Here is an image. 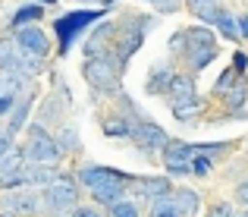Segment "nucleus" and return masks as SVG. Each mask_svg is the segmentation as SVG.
Segmentation results:
<instances>
[{"instance_id":"obj_1","label":"nucleus","mask_w":248,"mask_h":217,"mask_svg":"<svg viewBox=\"0 0 248 217\" xmlns=\"http://www.w3.org/2000/svg\"><path fill=\"white\" fill-rule=\"evenodd\" d=\"M120 69L123 67H116L113 54H104V57H88L85 67H82V76L94 91L113 95V91H120Z\"/></svg>"},{"instance_id":"obj_2","label":"nucleus","mask_w":248,"mask_h":217,"mask_svg":"<svg viewBox=\"0 0 248 217\" xmlns=\"http://www.w3.org/2000/svg\"><path fill=\"white\" fill-rule=\"evenodd\" d=\"M101 16H107V6H104V10H73V13H66V16L57 19L54 32H57V38H60V54H69L73 41L88 29V25H94Z\"/></svg>"},{"instance_id":"obj_3","label":"nucleus","mask_w":248,"mask_h":217,"mask_svg":"<svg viewBox=\"0 0 248 217\" xmlns=\"http://www.w3.org/2000/svg\"><path fill=\"white\" fill-rule=\"evenodd\" d=\"M63 157V148L57 145V139L50 133H44V126H31L29 129V145H25V161L31 164H57Z\"/></svg>"},{"instance_id":"obj_4","label":"nucleus","mask_w":248,"mask_h":217,"mask_svg":"<svg viewBox=\"0 0 248 217\" xmlns=\"http://www.w3.org/2000/svg\"><path fill=\"white\" fill-rule=\"evenodd\" d=\"M151 25H154V19H145V16H132L129 19V29H123L120 38H116V60H120V67L141 48V44H145V35H148Z\"/></svg>"},{"instance_id":"obj_5","label":"nucleus","mask_w":248,"mask_h":217,"mask_svg":"<svg viewBox=\"0 0 248 217\" xmlns=\"http://www.w3.org/2000/svg\"><path fill=\"white\" fill-rule=\"evenodd\" d=\"M44 201H47L50 211H57V214L76 208V205H79V186H76V180H69V176H57V180L44 189Z\"/></svg>"},{"instance_id":"obj_6","label":"nucleus","mask_w":248,"mask_h":217,"mask_svg":"<svg viewBox=\"0 0 248 217\" xmlns=\"http://www.w3.org/2000/svg\"><path fill=\"white\" fill-rule=\"evenodd\" d=\"M129 139L139 145L141 151H164V145L170 142V135L157 126V123H151V120H135Z\"/></svg>"},{"instance_id":"obj_7","label":"nucleus","mask_w":248,"mask_h":217,"mask_svg":"<svg viewBox=\"0 0 248 217\" xmlns=\"http://www.w3.org/2000/svg\"><path fill=\"white\" fill-rule=\"evenodd\" d=\"M129 192H132L135 199L154 201V199H160V195H170V192H173V186H170L167 176H139V180L129 183Z\"/></svg>"},{"instance_id":"obj_8","label":"nucleus","mask_w":248,"mask_h":217,"mask_svg":"<svg viewBox=\"0 0 248 217\" xmlns=\"http://www.w3.org/2000/svg\"><path fill=\"white\" fill-rule=\"evenodd\" d=\"M16 44L29 54H38V57H47L50 54V41L38 25H19L16 29Z\"/></svg>"},{"instance_id":"obj_9","label":"nucleus","mask_w":248,"mask_h":217,"mask_svg":"<svg viewBox=\"0 0 248 217\" xmlns=\"http://www.w3.org/2000/svg\"><path fill=\"white\" fill-rule=\"evenodd\" d=\"M107 180H132L129 173L123 170H113V167H101V164H85L79 170V183L82 186H97V183H107Z\"/></svg>"},{"instance_id":"obj_10","label":"nucleus","mask_w":248,"mask_h":217,"mask_svg":"<svg viewBox=\"0 0 248 217\" xmlns=\"http://www.w3.org/2000/svg\"><path fill=\"white\" fill-rule=\"evenodd\" d=\"M173 76L176 72H173L170 63H157V67L151 69V76H148V82H145V95H167Z\"/></svg>"},{"instance_id":"obj_11","label":"nucleus","mask_w":248,"mask_h":217,"mask_svg":"<svg viewBox=\"0 0 248 217\" xmlns=\"http://www.w3.org/2000/svg\"><path fill=\"white\" fill-rule=\"evenodd\" d=\"M113 25L110 22H101L94 32H91V38H88V44H85V54L88 57H104V54H110L107 50V44H110V38H113Z\"/></svg>"},{"instance_id":"obj_12","label":"nucleus","mask_w":248,"mask_h":217,"mask_svg":"<svg viewBox=\"0 0 248 217\" xmlns=\"http://www.w3.org/2000/svg\"><path fill=\"white\" fill-rule=\"evenodd\" d=\"M195 157V145L182 142V139H170L164 145V164H192Z\"/></svg>"},{"instance_id":"obj_13","label":"nucleus","mask_w":248,"mask_h":217,"mask_svg":"<svg viewBox=\"0 0 248 217\" xmlns=\"http://www.w3.org/2000/svg\"><path fill=\"white\" fill-rule=\"evenodd\" d=\"M38 205H41V199L35 192H10L6 195V211H13V214H35Z\"/></svg>"},{"instance_id":"obj_14","label":"nucleus","mask_w":248,"mask_h":217,"mask_svg":"<svg viewBox=\"0 0 248 217\" xmlns=\"http://www.w3.org/2000/svg\"><path fill=\"white\" fill-rule=\"evenodd\" d=\"M188 10H192L201 22H220V16L226 13L220 0H188Z\"/></svg>"},{"instance_id":"obj_15","label":"nucleus","mask_w":248,"mask_h":217,"mask_svg":"<svg viewBox=\"0 0 248 217\" xmlns=\"http://www.w3.org/2000/svg\"><path fill=\"white\" fill-rule=\"evenodd\" d=\"M192 95H198L195 76H192V72H176V76H173V82H170L167 98H170V101H176V98H192Z\"/></svg>"},{"instance_id":"obj_16","label":"nucleus","mask_w":248,"mask_h":217,"mask_svg":"<svg viewBox=\"0 0 248 217\" xmlns=\"http://www.w3.org/2000/svg\"><path fill=\"white\" fill-rule=\"evenodd\" d=\"M139 120H141V117H139ZM132 126H135V120H129V117H123V114L107 117V120L101 123L104 135H110V139H129V135H132Z\"/></svg>"},{"instance_id":"obj_17","label":"nucleus","mask_w":248,"mask_h":217,"mask_svg":"<svg viewBox=\"0 0 248 217\" xmlns=\"http://www.w3.org/2000/svg\"><path fill=\"white\" fill-rule=\"evenodd\" d=\"M173 205H176V211H179V217L182 214H195L201 208V195L195 192V189H173Z\"/></svg>"},{"instance_id":"obj_18","label":"nucleus","mask_w":248,"mask_h":217,"mask_svg":"<svg viewBox=\"0 0 248 217\" xmlns=\"http://www.w3.org/2000/svg\"><path fill=\"white\" fill-rule=\"evenodd\" d=\"M173 104V117L176 120H182V123H188V120H195V114L201 110V98L198 95H192V98H176V101H170Z\"/></svg>"},{"instance_id":"obj_19","label":"nucleus","mask_w":248,"mask_h":217,"mask_svg":"<svg viewBox=\"0 0 248 217\" xmlns=\"http://www.w3.org/2000/svg\"><path fill=\"white\" fill-rule=\"evenodd\" d=\"M19 54H22V48H19L16 41H10V38H0V69L16 72V67H19Z\"/></svg>"},{"instance_id":"obj_20","label":"nucleus","mask_w":248,"mask_h":217,"mask_svg":"<svg viewBox=\"0 0 248 217\" xmlns=\"http://www.w3.org/2000/svg\"><path fill=\"white\" fill-rule=\"evenodd\" d=\"M214 57H217V48H192L186 54V60H188V69L192 72H201L204 67L214 63Z\"/></svg>"},{"instance_id":"obj_21","label":"nucleus","mask_w":248,"mask_h":217,"mask_svg":"<svg viewBox=\"0 0 248 217\" xmlns=\"http://www.w3.org/2000/svg\"><path fill=\"white\" fill-rule=\"evenodd\" d=\"M29 110H31V95H25L22 101L13 104V110H10V129H13V133H19V129L25 126V120H29Z\"/></svg>"},{"instance_id":"obj_22","label":"nucleus","mask_w":248,"mask_h":217,"mask_svg":"<svg viewBox=\"0 0 248 217\" xmlns=\"http://www.w3.org/2000/svg\"><path fill=\"white\" fill-rule=\"evenodd\" d=\"M41 16H44V6L35 0V3L19 6V10H16V16H13V25H16V29H19V25H31V22H38Z\"/></svg>"},{"instance_id":"obj_23","label":"nucleus","mask_w":248,"mask_h":217,"mask_svg":"<svg viewBox=\"0 0 248 217\" xmlns=\"http://www.w3.org/2000/svg\"><path fill=\"white\" fill-rule=\"evenodd\" d=\"M186 35H188V50L192 48H214V32L207 25H192V29H186Z\"/></svg>"},{"instance_id":"obj_24","label":"nucleus","mask_w":248,"mask_h":217,"mask_svg":"<svg viewBox=\"0 0 248 217\" xmlns=\"http://www.w3.org/2000/svg\"><path fill=\"white\" fill-rule=\"evenodd\" d=\"M245 101H248V85H245V79H239V82H232V88L223 95V104L232 107V110H239Z\"/></svg>"},{"instance_id":"obj_25","label":"nucleus","mask_w":248,"mask_h":217,"mask_svg":"<svg viewBox=\"0 0 248 217\" xmlns=\"http://www.w3.org/2000/svg\"><path fill=\"white\" fill-rule=\"evenodd\" d=\"M44 57H38V54H29V50H22V54H19V67H16V72H22V76H38V72H41V67H44Z\"/></svg>"},{"instance_id":"obj_26","label":"nucleus","mask_w":248,"mask_h":217,"mask_svg":"<svg viewBox=\"0 0 248 217\" xmlns=\"http://www.w3.org/2000/svg\"><path fill=\"white\" fill-rule=\"evenodd\" d=\"M22 161H25L22 148H6L3 154H0V176L10 173V170H16V167H22Z\"/></svg>"},{"instance_id":"obj_27","label":"nucleus","mask_w":248,"mask_h":217,"mask_svg":"<svg viewBox=\"0 0 248 217\" xmlns=\"http://www.w3.org/2000/svg\"><path fill=\"white\" fill-rule=\"evenodd\" d=\"M217 29H220V35H223L226 41H242V32H239V22L230 16V13H223V16H220Z\"/></svg>"},{"instance_id":"obj_28","label":"nucleus","mask_w":248,"mask_h":217,"mask_svg":"<svg viewBox=\"0 0 248 217\" xmlns=\"http://www.w3.org/2000/svg\"><path fill=\"white\" fill-rule=\"evenodd\" d=\"M236 79H239L236 67H226V69H223V72L217 76V82H214V95H217V98H223L226 91L232 88V82H236Z\"/></svg>"},{"instance_id":"obj_29","label":"nucleus","mask_w":248,"mask_h":217,"mask_svg":"<svg viewBox=\"0 0 248 217\" xmlns=\"http://www.w3.org/2000/svg\"><path fill=\"white\" fill-rule=\"evenodd\" d=\"M151 217H179V211H176V205H173V192H170V195H160V199H154Z\"/></svg>"},{"instance_id":"obj_30","label":"nucleus","mask_w":248,"mask_h":217,"mask_svg":"<svg viewBox=\"0 0 248 217\" xmlns=\"http://www.w3.org/2000/svg\"><path fill=\"white\" fill-rule=\"evenodd\" d=\"M170 54H176V57H186L188 54V35H186V29L176 32V35L170 38Z\"/></svg>"},{"instance_id":"obj_31","label":"nucleus","mask_w":248,"mask_h":217,"mask_svg":"<svg viewBox=\"0 0 248 217\" xmlns=\"http://www.w3.org/2000/svg\"><path fill=\"white\" fill-rule=\"evenodd\" d=\"M110 214L113 217H139V208H135V201H113L110 205Z\"/></svg>"},{"instance_id":"obj_32","label":"nucleus","mask_w":248,"mask_h":217,"mask_svg":"<svg viewBox=\"0 0 248 217\" xmlns=\"http://www.w3.org/2000/svg\"><path fill=\"white\" fill-rule=\"evenodd\" d=\"M211 157H204V154H198V151H195V157H192V173L195 176H207L211 173Z\"/></svg>"},{"instance_id":"obj_33","label":"nucleus","mask_w":248,"mask_h":217,"mask_svg":"<svg viewBox=\"0 0 248 217\" xmlns=\"http://www.w3.org/2000/svg\"><path fill=\"white\" fill-rule=\"evenodd\" d=\"M57 145H60L63 151H79V135H76V129H63Z\"/></svg>"},{"instance_id":"obj_34","label":"nucleus","mask_w":248,"mask_h":217,"mask_svg":"<svg viewBox=\"0 0 248 217\" xmlns=\"http://www.w3.org/2000/svg\"><path fill=\"white\" fill-rule=\"evenodd\" d=\"M44 107H47V110H41V120H57V117L63 114V107H60V101H57V95H50L47 101H44Z\"/></svg>"},{"instance_id":"obj_35","label":"nucleus","mask_w":248,"mask_h":217,"mask_svg":"<svg viewBox=\"0 0 248 217\" xmlns=\"http://www.w3.org/2000/svg\"><path fill=\"white\" fill-rule=\"evenodd\" d=\"M204 217H232V205L230 201H217V205H211L204 211Z\"/></svg>"},{"instance_id":"obj_36","label":"nucleus","mask_w":248,"mask_h":217,"mask_svg":"<svg viewBox=\"0 0 248 217\" xmlns=\"http://www.w3.org/2000/svg\"><path fill=\"white\" fill-rule=\"evenodd\" d=\"M167 173L170 176H188L192 173V164H167Z\"/></svg>"},{"instance_id":"obj_37","label":"nucleus","mask_w":248,"mask_h":217,"mask_svg":"<svg viewBox=\"0 0 248 217\" xmlns=\"http://www.w3.org/2000/svg\"><path fill=\"white\" fill-rule=\"evenodd\" d=\"M232 67H236V72L248 69V54H245V50H236V54H232Z\"/></svg>"},{"instance_id":"obj_38","label":"nucleus","mask_w":248,"mask_h":217,"mask_svg":"<svg viewBox=\"0 0 248 217\" xmlns=\"http://www.w3.org/2000/svg\"><path fill=\"white\" fill-rule=\"evenodd\" d=\"M154 3H157V13H176L179 10V0H154Z\"/></svg>"},{"instance_id":"obj_39","label":"nucleus","mask_w":248,"mask_h":217,"mask_svg":"<svg viewBox=\"0 0 248 217\" xmlns=\"http://www.w3.org/2000/svg\"><path fill=\"white\" fill-rule=\"evenodd\" d=\"M16 104V95H0V117H6Z\"/></svg>"},{"instance_id":"obj_40","label":"nucleus","mask_w":248,"mask_h":217,"mask_svg":"<svg viewBox=\"0 0 248 217\" xmlns=\"http://www.w3.org/2000/svg\"><path fill=\"white\" fill-rule=\"evenodd\" d=\"M6 148H13V129H10V126L0 129V154H3Z\"/></svg>"},{"instance_id":"obj_41","label":"nucleus","mask_w":248,"mask_h":217,"mask_svg":"<svg viewBox=\"0 0 248 217\" xmlns=\"http://www.w3.org/2000/svg\"><path fill=\"white\" fill-rule=\"evenodd\" d=\"M236 201H242V205H248V180L236 186Z\"/></svg>"},{"instance_id":"obj_42","label":"nucleus","mask_w":248,"mask_h":217,"mask_svg":"<svg viewBox=\"0 0 248 217\" xmlns=\"http://www.w3.org/2000/svg\"><path fill=\"white\" fill-rule=\"evenodd\" d=\"M73 217H101V214H97L94 208H76V214H73Z\"/></svg>"},{"instance_id":"obj_43","label":"nucleus","mask_w":248,"mask_h":217,"mask_svg":"<svg viewBox=\"0 0 248 217\" xmlns=\"http://www.w3.org/2000/svg\"><path fill=\"white\" fill-rule=\"evenodd\" d=\"M236 22H239V32H242V38H248V16H239Z\"/></svg>"},{"instance_id":"obj_44","label":"nucleus","mask_w":248,"mask_h":217,"mask_svg":"<svg viewBox=\"0 0 248 217\" xmlns=\"http://www.w3.org/2000/svg\"><path fill=\"white\" fill-rule=\"evenodd\" d=\"M0 217H19V214H13V211H3V214H0Z\"/></svg>"},{"instance_id":"obj_45","label":"nucleus","mask_w":248,"mask_h":217,"mask_svg":"<svg viewBox=\"0 0 248 217\" xmlns=\"http://www.w3.org/2000/svg\"><path fill=\"white\" fill-rule=\"evenodd\" d=\"M38 3H57V0H38Z\"/></svg>"},{"instance_id":"obj_46","label":"nucleus","mask_w":248,"mask_h":217,"mask_svg":"<svg viewBox=\"0 0 248 217\" xmlns=\"http://www.w3.org/2000/svg\"><path fill=\"white\" fill-rule=\"evenodd\" d=\"M110 3H116V0H104V6H110Z\"/></svg>"},{"instance_id":"obj_47","label":"nucleus","mask_w":248,"mask_h":217,"mask_svg":"<svg viewBox=\"0 0 248 217\" xmlns=\"http://www.w3.org/2000/svg\"><path fill=\"white\" fill-rule=\"evenodd\" d=\"M245 217H248V205H245Z\"/></svg>"}]
</instances>
